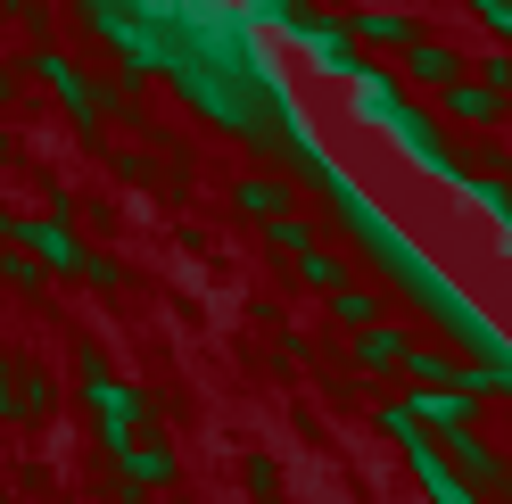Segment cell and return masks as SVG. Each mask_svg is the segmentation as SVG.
<instances>
[{
    "label": "cell",
    "instance_id": "cell-15",
    "mask_svg": "<svg viewBox=\"0 0 512 504\" xmlns=\"http://www.w3.org/2000/svg\"><path fill=\"white\" fill-rule=\"evenodd\" d=\"M248 496H256V504H273V496H281V471H273L265 455H256V463H248Z\"/></svg>",
    "mask_w": 512,
    "mask_h": 504
},
{
    "label": "cell",
    "instance_id": "cell-17",
    "mask_svg": "<svg viewBox=\"0 0 512 504\" xmlns=\"http://www.w3.org/2000/svg\"><path fill=\"white\" fill-rule=\"evenodd\" d=\"M0 504H17V496H0Z\"/></svg>",
    "mask_w": 512,
    "mask_h": 504
},
{
    "label": "cell",
    "instance_id": "cell-12",
    "mask_svg": "<svg viewBox=\"0 0 512 504\" xmlns=\"http://www.w3.org/2000/svg\"><path fill=\"white\" fill-rule=\"evenodd\" d=\"M42 75H50V83H58V100H67V108H75V116H83V124H91V116H100V100H91V83H83V75H75V67H67V58H42Z\"/></svg>",
    "mask_w": 512,
    "mask_h": 504
},
{
    "label": "cell",
    "instance_id": "cell-18",
    "mask_svg": "<svg viewBox=\"0 0 512 504\" xmlns=\"http://www.w3.org/2000/svg\"><path fill=\"white\" fill-rule=\"evenodd\" d=\"M0 9H9V0H0Z\"/></svg>",
    "mask_w": 512,
    "mask_h": 504
},
{
    "label": "cell",
    "instance_id": "cell-5",
    "mask_svg": "<svg viewBox=\"0 0 512 504\" xmlns=\"http://www.w3.org/2000/svg\"><path fill=\"white\" fill-rule=\"evenodd\" d=\"M356 372H405V356H413V331H397V323H372V331H356Z\"/></svg>",
    "mask_w": 512,
    "mask_h": 504
},
{
    "label": "cell",
    "instance_id": "cell-3",
    "mask_svg": "<svg viewBox=\"0 0 512 504\" xmlns=\"http://www.w3.org/2000/svg\"><path fill=\"white\" fill-rule=\"evenodd\" d=\"M405 405H413V422L430 438H455V430L479 422V397H463V389H405Z\"/></svg>",
    "mask_w": 512,
    "mask_h": 504
},
{
    "label": "cell",
    "instance_id": "cell-4",
    "mask_svg": "<svg viewBox=\"0 0 512 504\" xmlns=\"http://www.w3.org/2000/svg\"><path fill=\"white\" fill-rule=\"evenodd\" d=\"M108 463H116V480L141 488V496L174 480V447H166V438H141V447H124V455H108Z\"/></svg>",
    "mask_w": 512,
    "mask_h": 504
},
{
    "label": "cell",
    "instance_id": "cell-14",
    "mask_svg": "<svg viewBox=\"0 0 512 504\" xmlns=\"http://www.w3.org/2000/svg\"><path fill=\"white\" fill-rule=\"evenodd\" d=\"M265 240L281 248V257H314V224H298V215H281V224H265Z\"/></svg>",
    "mask_w": 512,
    "mask_h": 504
},
{
    "label": "cell",
    "instance_id": "cell-2",
    "mask_svg": "<svg viewBox=\"0 0 512 504\" xmlns=\"http://www.w3.org/2000/svg\"><path fill=\"white\" fill-rule=\"evenodd\" d=\"M0 240L25 248L42 273H75V281H108V290H116V265L91 257V248L67 232V215H9V224H0Z\"/></svg>",
    "mask_w": 512,
    "mask_h": 504
},
{
    "label": "cell",
    "instance_id": "cell-10",
    "mask_svg": "<svg viewBox=\"0 0 512 504\" xmlns=\"http://www.w3.org/2000/svg\"><path fill=\"white\" fill-rule=\"evenodd\" d=\"M240 207L256 215V224H281V215H290V191H281L273 174H248V182H240Z\"/></svg>",
    "mask_w": 512,
    "mask_h": 504
},
{
    "label": "cell",
    "instance_id": "cell-8",
    "mask_svg": "<svg viewBox=\"0 0 512 504\" xmlns=\"http://www.w3.org/2000/svg\"><path fill=\"white\" fill-rule=\"evenodd\" d=\"M438 100H446V116H463V124H496L504 91L496 83H455V91H438Z\"/></svg>",
    "mask_w": 512,
    "mask_h": 504
},
{
    "label": "cell",
    "instance_id": "cell-1",
    "mask_svg": "<svg viewBox=\"0 0 512 504\" xmlns=\"http://www.w3.org/2000/svg\"><path fill=\"white\" fill-rule=\"evenodd\" d=\"M75 364H83V414H91V430H100V447H108V455L141 447V430H149V414H157V405H149L141 389H124L116 372L100 364V348H83Z\"/></svg>",
    "mask_w": 512,
    "mask_h": 504
},
{
    "label": "cell",
    "instance_id": "cell-16",
    "mask_svg": "<svg viewBox=\"0 0 512 504\" xmlns=\"http://www.w3.org/2000/svg\"><path fill=\"white\" fill-rule=\"evenodd\" d=\"M0 414H17V381H9V364H0Z\"/></svg>",
    "mask_w": 512,
    "mask_h": 504
},
{
    "label": "cell",
    "instance_id": "cell-6",
    "mask_svg": "<svg viewBox=\"0 0 512 504\" xmlns=\"http://www.w3.org/2000/svg\"><path fill=\"white\" fill-rule=\"evenodd\" d=\"M405 75L422 83V91H455V83H463V58L446 50V42H413V50H405Z\"/></svg>",
    "mask_w": 512,
    "mask_h": 504
},
{
    "label": "cell",
    "instance_id": "cell-9",
    "mask_svg": "<svg viewBox=\"0 0 512 504\" xmlns=\"http://www.w3.org/2000/svg\"><path fill=\"white\" fill-rule=\"evenodd\" d=\"M347 34H356V42H380V50H413V42H422V34H413V17H389V9H364Z\"/></svg>",
    "mask_w": 512,
    "mask_h": 504
},
{
    "label": "cell",
    "instance_id": "cell-11",
    "mask_svg": "<svg viewBox=\"0 0 512 504\" xmlns=\"http://www.w3.org/2000/svg\"><path fill=\"white\" fill-rule=\"evenodd\" d=\"M331 314L347 331H372L380 323V290H364V281H347V290H331Z\"/></svg>",
    "mask_w": 512,
    "mask_h": 504
},
{
    "label": "cell",
    "instance_id": "cell-7",
    "mask_svg": "<svg viewBox=\"0 0 512 504\" xmlns=\"http://www.w3.org/2000/svg\"><path fill=\"white\" fill-rule=\"evenodd\" d=\"M405 381H413V389H463V364L446 356V348H422V339H413V356H405Z\"/></svg>",
    "mask_w": 512,
    "mask_h": 504
},
{
    "label": "cell",
    "instance_id": "cell-13",
    "mask_svg": "<svg viewBox=\"0 0 512 504\" xmlns=\"http://www.w3.org/2000/svg\"><path fill=\"white\" fill-rule=\"evenodd\" d=\"M17 414H58V381H50V372H25V381H17Z\"/></svg>",
    "mask_w": 512,
    "mask_h": 504
}]
</instances>
